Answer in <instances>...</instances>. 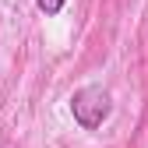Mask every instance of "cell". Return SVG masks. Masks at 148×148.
<instances>
[{"label": "cell", "mask_w": 148, "mask_h": 148, "mask_svg": "<svg viewBox=\"0 0 148 148\" xmlns=\"http://www.w3.org/2000/svg\"><path fill=\"white\" fill-rule=\"evenodd\" d=\"M113 113V95L102 85H85L71 95V116L81 131H99Z\"/></svg>", "instance_id": "obj_1"}, {"label": "cell", "mask_w": 148, "mask_h": 148, "mask_svg": "<svg viewBox=\"0 0 148 148\" xmlns=\"http://www.w3.org/2000/svg\"><path fill=\"white\" fill-rule=\"evenodd\" d=\"M64 4H67V0H35V7H39L46 18H57V14L64 11Z\"/></svg>", "instance_id": "obj_2"}]
</instances>
